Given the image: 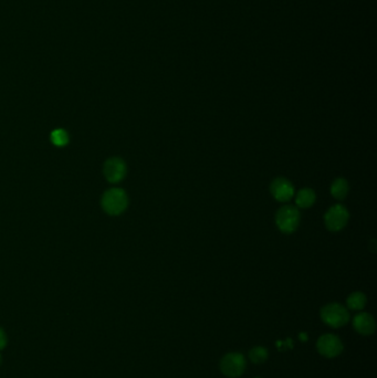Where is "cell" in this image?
I'll return each instance as SVG.
<instances>
[{"mask_svg":"<svg viewBox=\"0 0 377 378\" xmlns=\"http://www.w3.org/2000/svg\"><path fill=\"white\" fill-rule=\"evenodd\" d=\"M353 326L360 334L371 335L375 331V321L371 314L360 313L354 318Z\"/></svg>","mask_w":377,"mask_h":378,"instance_id":"9","label":"cell"},{"mask_svg":"<svg viewBox=\"0 0 377 378\" xmlns=\"http://www.w3.org/2000/svg\"><path fill=\"white\" fill-rule=\"evenodd\" d=\"M366 304V297L362 292H354L347 298V306L352 310H362Z\"/></svg>","mask_w":377,"mask_h":378,"instance_id":"12","label":"cell"},{"mask_svg":"<svg viewBox=\"0 0 377 378\" xmlns=\"http://www.w3.org/2000/svg\"><path fill=\"white\" fill-rule=\"evenodd\" d=\"M249 357L253 363L261 364L264 363L265 360L268 359V352H267V349L263 347H255L250 350Z\"/></svg>","mask_w":377,"mask_h":378,"instance_id":"14","label":"cell"},{"mask_svg":"<svg viewBox=\"0 0 377 378\" xmlns=\"http://www.w3.org/2000/svg\"><path fill=\"white\" fill-rule=\"evenodd\" d=\"M103 171L109 183H120L126 175V164L119 157H112L105 162Z\"/></svg>","mask_w":377,"mask_h":378,"instance_id":"7","label":"cell"},{"mask_svg":"<svg viewBox=\"0 0 377 378\" xmlns=\"http://www.w3.org/2000/svg\"><path fill=\"white\" fill-rule=\"evenodd\" d=\"M349 190L348 183L344 178H337L331 186V195L338 199V201H343L345 199Z\"/></svg>","mask_w":377,"mask_h":378,"instance_id":"11","label":"cell"},{"mask_svg":"<svg viewBox=\"0 0 377 378\" xmlns=\"http://www.w3.org/2000/svg\"><path fill=\"white\" fill-rule=\"evenodd\" d=\"M50 137H51V142L53 145H56L58 147L65 146L69 143V135L64 129H61V128L54 129L51 133Z\"/></svg>","mask_w":377,"mask_h":378,"instance_id":"13","label":"cell"},{"mask_svg":"<svg viewBox=\"0 0 377 378\" xmlns=\"http://www.w3.org/2000/svg\"><path fill=\"white\" fill-rule=\"evenodd\" d=\"M0 364H2V355H0Z\"/></svg>","mask_w":377,"mask_h":378,"instance_id":"17","label":"cell"},{"mask_svg":"<svg viewBox=\"0 0 377 378\" xmlns=\"http://www.w3.org/2000/svg\"><path fill=\"white\" fill-rule=\"evenodd\" d=\"M348 211L342 205H334L326 211L324 216V221L326 228L332 232H338L342 230L348 223Z\"/></svg>","mask_w":377,"mask_h":378,"instance_id":"4","label":"cell"},{"mask_svg":"<svg viewBox=\"0 0 377 378\" xmlns=\"http://www.w3.org/2000/svg\"><path fill=\"white\" fill-rule=\"evenodd\" d=\"M317 201V195L311 188H302L298 191L296 196V203L300 208H310Z\"/></svg>","mask_w":377,"mask_h":378,"instance_id":"10","label":"cell"},{"mask_svg":"<svg viewBox=\"0 0 377 378\" xmlns=\"http://www.w3.org/2000/svg\"><path fill=\"white\" fill-rule=\"evenodd\" d=\"M277 227L283 233H292L300 224V211L293 206H283L276 215Z\"/></svg>","mask_w":377,"mask_h":378,"instance_id":"2","label":"cell"},{"mask_svg":"<svg viewBox=\"0 0 377 378\" xmlns=\"http://www.w3.org/2000/svg\"><path fill=\"white\" fill-rule=\"evenodd\" d=\"M271 195L280 203H287L294 196V187L292 183L283 177L276 178L270 186Z\"/></svg>","mask_w":377,"mask_h":378,"instance_id":"6","label":"cell"},{"mask_svg":"<svg viewBox=\"0 0 377 378\" xmlns=\"http://www.w3.org/2000/svg\"><path fill=\"white\" fill-rule=\"evenodd\" d=\"M319 352L325 357H335L343 350L342 342L339 338L332 334L322 335L318 341Z\"/></svg>","mask_w":377,"mask_h":378,"instance_id":"8","label":"cell"},{"mask_svg":"<svg viewBox=\"0 0 377 378\" xmlns=\"http://www.w3.org/2000/svg\"><path fill=\"white\" fill-rule=\"evenodd\" d=\"M128 205L126 192L121 188H111L104 192L102 197V207L111 216L121 215Z\"/></svg>","mask_w":377,"mask_h":378,"instance_id":"1","label":"cell"},{"mask_svg":"<svg viewBox=\"0 0 377 378\" xmlns=\"http://www.w3.org/2000/svg\"><path fill=\"white\" fill-rule=\"evenodd\" d=\"M300 339L302 341H306L307 340V335L305 333H301L300 334Z\"/></svg>","mask_w":377,"mask_h":378,"instance_id":"16","label":"cell"},{"mask_svg":"<svg viewBox=\"0 0 377 378\" xmlns=\"http://www.w3.org/2000/svg\"><path fill=\"white\" fill-rule=\"evenodd\" d=\"M321 318L324 323L332 327L344 326L349 320L346 308L339 303H331L325 305L321 311Z\"/></svg>","mask_w":377,"mask_h":378,"instance_id":"3","label":"cell"},{"mask_svg":"<svg viewBox=\"0 0 377 378\" xmlns=\"http://www.w3.org/2000/svg\"><path fill=\"white\" fill-rule=\"evenodd\" d=\"M7 345V335L4 329L0 327V350H3Z\"/></svg>","mask_w":377,"mask_h":378,"instance_id":"15","label":"cell"},{"mask_svg":"<svg viewBox=\"0 0 377 378\" xmlns=\"http://www.w3.org/2000/svg\"><path fill=\"white\" fill-rule=\"evenodd\" d=\"M246 361L245 357L239 353H231L224 356L220 362L221 372L228 377H239L245 372Z\"/></svg>","mask_w":377,"mask_h":378,"instance_id":"5","label":"cell"}]
</instances>
